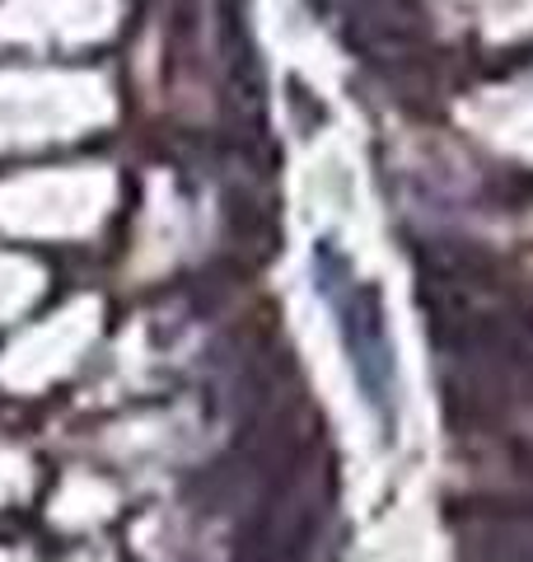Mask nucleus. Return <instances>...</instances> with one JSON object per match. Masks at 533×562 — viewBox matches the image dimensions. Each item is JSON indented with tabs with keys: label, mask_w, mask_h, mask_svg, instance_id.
I'll return each mask as SVG.
<instances>
[{
	"label": "nucleus",
	"mask_w": 533,
	"mask_h": 562,
	"mask_svg": "<svg viewBox=\"0 0 533 562\" xmlns=\"http://www.w3.org/2000/svg\"><path fill=\"white\" fill-rule=\"evenodd\" d=\"M113 0H10L5 24L20 33H94L109 24Z\"/></svg>",
	"instance_id": "nucleus-1"
}]
</instances>
